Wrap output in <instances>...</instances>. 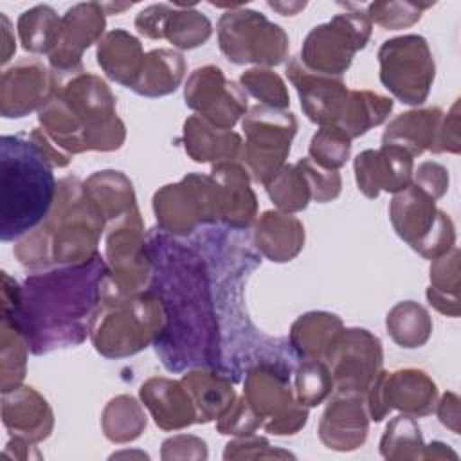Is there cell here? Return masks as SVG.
I'll return each mask as SVG.
<instances>
[{
  "label": "cell",
  "mask_w": 461,
  "mask_h": 461,
  "mask_svg": "<svg viewBox=\"0 0 461 461\" xmlns=\"http://www.w3.org/2000/svg\"><path fill=\"white\" fill-rule=\"evenodd\" d=\"M2 423L11 438L27 443L47 439L54 427V414L47 400L29 385L2 393Z\"/></svg>",
  "instance_id": "cell-24"
},
{
  "label": "cell",
  "mask_w": 461,
  "mask_h": 461,
  "mask_svg": "<svg viewBox=\"0 0 461 461\" xmlns=\"http://www.w3.org/2000/svg\"><path fill=\"white\" fill-rule=\"evenodd\" d=\"M367 414L373 421H382L393 409L411 416H427L434 411L438 387L421 369L382 371L367 389Z\"/></svg>",
  "instance_id": "cell-16"
},
{
  "label": "cell",
  "mask_w": 461,
  "mask_h": 461,
  "mask_svg": "<svg viewBox=\"0 0 461 461\" xmlns=\"http://www.w3.org/2000/svg\"><path fill=\"white\" fill-rule=\"evenodd\" d=\"M357 185L367 198H376L380 191L400 193L412 180V157L391 144L380 149H366L355 157Z\"/></svg>",
  "instance_id": "cell-22"
},
{
  "label": "cell",
  "mask_w": 461,
  "mask_h": 461,
  "mask_svg": "<svg viewBox=\"0 0 461 461\" xmlns=\"http://www.w3.org/2000/svg\"><path fill=\"white\" fill-rule=\"evenodd\" d=\"M106 283L121 294L144 292L151 277V256L139 207L106 225Z\"/></svg>",
  "instance_id": "cell-14"
},
{
  "label": "cell",
  "mask_w": 461,
  "mask_h": 461,
  "mask_svg": "<svg viewBox=\"0 0 461 461\" xmlns=\"http://www.w3.org/2000/svg\"><path fill=\"white\" fill-rule=\"evenodd\" d=\"M106 276L101 254L81 265L36 270L23 285L2 270V312L16 319L34 355L77 346L90 335Z\"/></svg>",
  "instance_id": "cell-2"
},
{
  "label": "cell",
  "mask_w": 461,
  "mask_h": 461,
  "mask_svg": "<svg viewBox=\"0 0 461 461\" xmlns=\"http://www.w3.org/2000/svg\"><path fill=\"white\" fill-rule=\"evenodd\" d=\"M292 366L286 362H258L247 369L243 396L261 420V427L276 436H292L308 421V407L301 405L290 387Z\"/></svg>",
  "instance_id": "cell-7"
},
{
  "label": "cell",
  "mask_w": 461,
  "mask_h": 461,
  "mask_svg": "<svg viewBox=\"0 0 461 461\" xmlns=\"http://www.w3.org/2000/svg\"><path fill=\"white\" fill-rule=\"evenodd\" d=\"M459 250L452 247V252L434 259L430 267V288L427 290L429 303L441 313L457 317V288H459Z\"/></svg>",
  "instance_id": "cell-40"
},
{
  "label": "cell",
  "mask_w": 461,
  "mask_h": 461,
  "mask_svg": "<svg viewBox=\"0 0 461 461\" xmlns=\"http://www.w3.org/2000/svg\"><path fill=\"white\" fill-rule=\"evenodd\" d=\"M391 339L402 348L423 346L432 331L429 312L414 301H402L394 304L385 319Z\"/></svg>",
  "instance_id": "cell-38"
},
{
  "label": "cell",
  "mask_w": 461,
  "mask_h": 461,
  "mask_svg": "<svg viewBox=\"0 0 461 461\" xmlns=\"http://www.w3.org/2000/svg\"><path fill=\"white\" fill-rule=\"evenodd\" d=\"M185 74L184 56L171 49H153L144 56L140 74L131 90L144 97H162L175 92Z\"/></svg>",
  "instance_id": "cell-33"
},
{
  "label": "cell",
  "mask_w": 461,
  "mask_h": 461,
  "mask_svg": "<svg viewBox=\"0 0 461 461\" xmlns=\"http://www.w3.org/2000/svg\"><path fill=\"white\" fill-rule=\"evenodd\" d=\"M43 133L68 155L113 151L126 139L124 122L115 112V95L95 74L83 70L58 74L49 103L38 112Z\"/></svg>",
  "instance_id": "cell-3"
},
{
  "label": "cell",
  "mask_w": 461,
  "mask_h": 461,
  "mask_svg": "<svg viewBox=\"0 0 461 461\" xmlns=\"http://www.w3.org/2000/svg\"><path fill=\"white\" fill-rule=\"evenodd\" d=\"M252 240L261 256L285 263L292 261L304 247V227L288 212L265 211L254 225Z\"/></svg>",
  "instance_id": "cell-27"
},
{
  "label": "cell",
  "mask_w": 461,
  "mask_h": 461,
  "mask_svg": "<svg viewBox=\"0 0 461 461\" xmlns=\"http://www.w3.org/2000/svg\"><path fill=\"white\" fill-rule=\"evenodd\" d=\"M371 25L362 11L339 13L308 32L299 59L312 72L340 77L349 68L357 50L367 45Z\"/></svg>",
  "instance_id": "cell-12"
},
{
  "label": "cell",
  "mask_w": 461,
  "mask_h": 461,
  "mask_svg": "<svg viewBox=\"0 0 461 461\" xmlns=\"http://www.w3.org/2000/svg\"><path fill=\"white\" fill-rule=\"evenodd\" d=\"M106 221L76 176L58 180L54 205L47 218L14 243V256L25 268L47 270L94 259Z\"/></svg>",
  "instance_id": "cell-4"
},
{
  "label": "cell",
  "mask_w": 461,
  "mask_h": 461,
  "mask_svg": "<svg viewBox=\"0 0 461 461\" xmlns=\"http://www.w3.org/2000/svg\"><path fill=\"white\" fill-rule=\"evenodd\" d=\"M164 326V308L148 288L139 294H121L104 277L101 303L90 326L97 353L108 358L135 355L155 344Z\"/></svg>",
  "instance_id": "cell-6"
},
{
  "label": "cell",
  "mask_w": 461,
  "mask_h": 461,
  "mask_svg": "<svg viewBox=\"0 0 461 461\" xmlns=\"http://www.w3.org/2000/svg\"><path fill=\"white\" fill-rule=\"evenodd\" d=\"M389 218L396 234L427 259H436L454 247L452 220L436 207L432 196L414 184L394 194L389 205Z\"/></svg>",
  "instance_id": "cell-10"
},
{
  "label": "cell",
  "mask_w": 461,
  "mask_h": 461,
  "mask_svg": "<svg viewBox=\"0 0 461 461\" xmlns=\"http://www.w3.org/2000/svg\"><path fill=\"white\" fill-rule=\"evenodd\" d=\"M29 342L14 317L2 312L0 326V387L2 393L22 385L27 371Z\"/></svg>",
  "instance_id": "cell-36"
},
{
  "label": "cell",
  "mask_w": 461,
  "mask_h": 461,
  "mask_svg": "<svg viewBox=\"0 0 461 461\" xmlns=\"http://www.w3.org/2000/svg\"><path fill=\"white\" fill-rule=\"evenodd\" d=\"M286 76L297 90L304 115L321 128L337 126L349 94L342 77L312 72L299 58L288 61Z\"/></svg>",
  "instance_id": "cell-20"
},
{
  "label": "cell",
  "mask_w": 461,
  "mask_h": 461,
  "mask_svg": "<svg viewBox=\"0 0 461 461\" xmlns=\"http://www.w3.org/2000/svg\"><path fill=\"white\" fill-rule=\"evenodd\" d=\"M83 187L101 211L106 225L137 207L133 185L130 178L121 171H97L83 182Z\"/></svg>",
  "instance_id": "cell-34"
},
{
  "label": "cell",
  "mask_w": 461,
  "mask_h": 461,
  "mask_svg": "<svg viewBox=\"0 0 461 461\" xmlns=\"http://www.w3.org/2000/svg\"><path fill=\"white\" fill-rule=\"evenodd\" d=\"M425 447L420 427L411 414L393 418L380 439V452L385 459L425 457Z\"/></svg>",
  "instance_id": "cell-42"
},
{
  "label": "cell",
  "mask_w": 461,
  "mask_h": 461,
  "mask_svg": "<svg viewBox=\"0 0 461 461\" xmlns=\"http://www.w3.org/2000/svg\"><path fill=\"white\" fill-rule=\"evenodd\" d=\"M443 115L445 113L438 106L400 113L384 130L382 144L398 146L411 157L421 155L427 149L436 153Z\"/></svg>",
  "instance_id": "cell-28"
},
{
  "label": "cell",
  "mask_w": 461,
  "mask_h": 461,
  "mask_svg": "<svg viewBox=\"0 0 461 461\" xmlns=\"http://www.w3.org/2000/svg\"><path fill=\"white\" fill-rule=\"evenodd\" d=\"M146 241L151 256L148 290L166 315V326L153 344L162 366L171 373L187 367L223 373L220 319L207 259L194 243L176 241L160 229H151Z\"/></svg>",
  "instance_id": "cell-1"
},
{
  "label": "cell",
  "mask_w": 461,
  "mask_h": 461,
  "mask_svg": "<svg viewBox=\"0 0 461 461\" xmlns=\"http://www.w3.org/2000/svg\"><path fill=\"white\" fill-rule=\"evenodd\" d=\"M241 457H294V454L286 452V450H279L270 447V443L261 438V436H254V434H247V436H240L238 439H232L225 445V452H223V459H241Z\"/></svg>",
  "instance_id": "cell-49"
},
{
  "label": "cell",
  "mask_w": 461,
  "mask_h": 461,
  "mask_svg": "<svg viewBox=\"0 0 461 461\" xmlns=\"http://www.w3.org/2000/svg\"><path fill=\"white\" fill-rule=\"evenodd\" d=\"M438 416L441 420L443 425L450 427L454 432L459 430L457 427V421H459V400L454 393H445L441 402H439V407H438Z\"/></svg>",
  "instance_id": "cell-53"
},
{
  "label": "cell",
  "mask_w": 461,
  "mask_h": 461,
  "mask_svg": "<svg viewBox=\"0 0 461 461\" xmlns=\"http://www.w3.org/2000/svg\"><path fill=\"white\" fill-rule=\"evenodd\" d=\"M241 128L245 142L238 162L254 182L265 184L285 166L297 131V121L290 112L256 104L241 121Z\"/></svg>",
  "instance_id": "cell-8"
},
{
  "label": "cell",
  "mask_w": 461,
  "mask_h": 461,
  "mask_svg": "<svg viewBox=\"0 0 461 461\" xmlns=\"http://www.w3.org/2000/svg\"><path fill=\"white\" fill-rule=\"evenodd\" d=\"M342 330V321L337 315L310 312L292 324L288 342L299 358L324 360Z\"/></svg>",
  "instance_id": "cell-32"
},
{
  "label": "cell",
  "mask_w": 461,
  "mask_h": 461,
  "mask_svg": "<svg viewBox=\"0 0 461 461\" xmlns=\"http://www.w3.org/2000/svg\"><path fill=\"white\" fill-rule=\"evenodd\" d=\"M369 414L364 394L335 393L322 412L319 438L331 450H355L367 438Z\"/></svg>",
  "instance_id": "cell-23"
},
{
  "label": "cell",
  "mask_w": 461,
  "mask_h": 461,
  "mask_svg": "<svg viewBox=\"0 0 461 461\" xmlns=\"http://www.w3.org/2000/svg\"><path fill=\"white\" fill-rule=\"evenodd\" d=\"M380 81L405 104H421L434 81V59L420 34L385 40L378 49Z\"/></svg>",
  "instance_id": "cell-13"
},
{
  "label": "cell",
  "mask_w": 461,
  "mask_h": 461,
  "mask_svg": "<svg viewBox=\"0 0 461 461\" xmlns=\"http://www.w3.org/2000/svg\"><path fill=\"white\" fill-rule=\"evenodd\" d=\"M61 18L50 5H34L18 18L22 47L32 54H50L58 43Z\"/></svg>",
  "instance_id": "cell-37"
},
{
  "label": "cell",
  "mask_w": 461,
  "mask_h": 461,
  "mask_svg": "<svg viewBox=\"0 0 461 461\" xmlns=\"http://www.w3.org/2000/svg\"><path fill=\"white\" fill-rule=\"evenodd\" d=\"M58 74L38 58H23L0 77V113L5 119L25 117L41 110L52 97Z\"/></svg>",
  "instance_id": "cell-18"
},
{
  "label": "cell",
  "mask_w": 461,
  "mask_h": 461,
  "mask_svg": "<svg viewBox=\"0 0 461 461\" xmlns=\"http://www.w3.org/2000/svg\"><path fill=\"white\" fill-rule=\"evenodd\" d=\"M101 423L110 441L128 443L137 439L146 429V414L133 396L121 394L106 403Z\"/></svg>",
  "instance_id": "cell-39"
},
{
  "label": "cell",
  "mask_w": 461,
  "mask_h": 461,
  "mask_svg": "<svg viewBox=\"0 0 461 461\" xmlns=\"http://www.w3.org/2000/svg\"><path fill=\"white\" fill-rule=\"evenodd\" d=\"M351 151V139L337 126H324L312 137L308 153L310 158L326 169L342 167Z\"/></svg>",
  "instance_id": "cell-45"
},
{
  "label": "cell",
  "mask_w": 461,
  "mask_h": 461,
  "mask_svg": "<svg viewBox=\"0 0 461 461\" xmlns=\"http://www.w3.org/2000/svg\"><path fill=\"white\" fill-rule=\"evenodd\" d=\"M241 144L236 131L216 128L200 115H191L184 122V148L194 162L238 160Z\"/></svg>",
  "instance_id": "cell-30"
},
{
  "label": "cell",
  "mask_w": 461,
  "mask_h": 461,
  "mask_svg": "<svg viewBox=\"0 0 461 461\" xmlns=\"http://www.w3.org/2000/svg\"><path fill=\"white\" fill-rule=\"evenodd\" d=\"M432 4H414V2H373L367 5V18L371 23L384 29H403L414 25L421 18V11Z\"/></svg>",
  "instance_id": "cell-46"
},
{
  "label": "cell",
  "mask_w": 461,
  "mask_h": 461,
  "mask_svg": "<svg viewBox=\"0 0 461 461\" xmlns=\"http://www.w3.org/2000/svg\"><path fill=\"white\" fill-rule=\"evenodd\" d=\"M261 427V420L249 405L245 396L236 398L234 403L216 420V429L220 434L247 436Z\"/></svg>",
  "instance_id": "cell-48"
},
{
  "label": "cell",
  "mask_w": 461,
  "mask_h": 461,
  "mask_svg": "<svg viewBox=\"0 0 461 461\" xmlns=\"http://www.w3.org/2000/svg\"><path fill=\"white\" fill-rule=\"evenodd\" d=\"M457 128H459V121H457V101H456L452 106V112L448 115H443L438 142H436V153H443V151L459 153Z\"/></svg>",
  "instance_id": "cell-52"
},
{
  "label": "cell",
  "mask_w": 461,
  "mask_h": 461,
  "mask_svg": "<svg viewBox=\"0 0 461 461\" xmlns=\"http://www.w3.org/2000/svg\"><path fill=\"white\" fill-rule=\"evenodd\" d=\"M135 29L149 40L166 38L178 49L200 47L212 32V25L203 13L173 9L167 4H153L142 9L135 18Z\"/></svg>",
  "instance_id": "cell-21"
},
{
  "label": "cell",
  "mask_w": 461,
  "mask_h": 461,
  "mask_svg": "<svg viewBox=\"0 0 461 461\" xmlns=\"http://www.w3.org/2000/svg\"><path fill=\"white\" fill-rule=\"evenodd\" d=\"M411 184L438 200L448 189V171L438 162H421L416 171H412Z\"/></svg>",
  "instance_id": "cell-50"
},
{
  "label": "cell",
  "mask_w": 461,
  "mask_h": 461,
  "mask_svg": "<svg viewBox=\"0 0 461 461\" xmlns=\"http://www.w3.org/2000/svg\"><path fill=\"white\" fill-rule=\"evenodd\" d=\"M382 342L364 328L342 330L324 362L340 394H366L382 369Z\"/></svg>",
  "instance_id": "cell-15"
},
{
  "label": "cell",
  "mask_w": 461,
  "mask_h": 461,
  "mask_svg": "<svg viewBox=\"0 0 461 461\" xmlns=\"http://www.w3.org/2000/svg\"><path fill=\"white\" fill-rule=\"evenodd\" d=\"M295 398L304 407L322 403L333 393V378L324 360L301 358L295 367Z\"/></svg>",
  "instance_id": "cell-43"
},
{
  "label": "cell",
  "mask_w": 461,
  "mask_h": 461,
  "mask_svg": "<svg viewBox=\"0 0 461 461\" xmlns=\"http://www.w3.org/2000/svg\"><path fill=\"white\" fill-rule=\"evenodd\" d=\"M241 88L254 95L261 104L285 110L290 104V95L285 81L279 74L267 67L249 68L240 76Z\"/></svg>",
  "instance_id": "cell-44"
},
{
  "label": "cell",
  "mask_w": 461,
  "mask_h": 461,
  "mask_svg": "<svg viewBox=\"0 0 461 461\" xmlns=\"http://www.w3.org/2000/svg\"><path fill=\"white\" fill-rule=\"evenodd\" d=\"M268 7H272L274 11H277V13H281V14H285V16H294V14H297L301 9H304L306 7V2H290V4H281V2H268Z\"/></svg>",
  "instance_id": "cell-55"
},
{
  "label": "cell",
  "mask_w": 461,
  "mask_h": 461,
  "mask_svg": "<svg viewBox=\"0 0 461 461\" xmlns=\"http://www.w3.org/2000/svg\"><path fill=\"white\" fill-rule=\"evenodd\" d=\"M182 382L194 402L196 423H209L218 420L236 400L232 387L234 380L216 369H193L182 376Z\"/></svg>",
  "instance_id": "cell-31"
},
{
  "label": "cell",
  "mask_w": 461,
  "mask_h": 461,
  "mask_svg": "<svg viewBox=\"0 0 461 461\" xmlns=\"http://www.w3.org/2000/svg\"><path fill=\"white\" fill-rule=\"evenodd\" d=\"M297 166L303 169V173L308 180V185L312 191V200H315L319 203H326V202L335 200L340 194L342 180L335 169L321 167L310 157L299 158Z\"/></svg>",
  "instance_id": "cell-47"
},
{
  "label": "cell",
  "mask_w": 461,
  "mask_h": 461,
  "mask_svg": "<svg viewBox=\"0 0 461 461\" xmlns=\"http://www.w3.org/2000/svg\"><path fill=\"white\" fill-rule=\"evenodd\" d=\"M393 110V99L371 90H349L344 112L337 122L351 140L382 124Z\"/></svg>",
  "instance_id": "cell-35"
},
{
  "label": "cell",
  "mask_w": 461,
  "mask_h": 461,
  "mask_svg": "<svg viewBox=\"0 0 461 461\" xmlns=\"http://www.w3.org/2000/svg\"><path fill=\"white\" fill-rule=\"evenodd\" d=\"M140 400L162 430H180L196 423L194 402L180 380L148 378L140 385Z\"/></svg>",
  "instance_id": "cell-26"
},
{
  "label": "cell",
  "mask_w": 461,
  "mask_h": 461,
  "mask_svg": "<svg viewBox=\"0 0 461 461\" xmlns=\"http://www.w3.org/2000/svg\"><path fill=\"white\" fill-rule=\"evenodd\" d=\"M54 164L31 133L0 137V240L18 241L50 212Z\"/></svg>",
  "instance_id": "cell-5"
},
{
  "label": "cell",
  "mask_w": 461,
  "mask_h": 461,
  "mask_svg": "<svg viewBox=\"0 0 461 461\" xmlns=\"http://www.w3.org/2000/svg\"><path fill=\"white\" fill-rule=\"evenodd\" d=\"M184 99L196 115L221 130H232L247 112L245 90L227 79L216 65H203L191 72L184 86Z\"/></svg>",
  "instance_id": "cell-17"
},
{
  "label": "cell",
  "mask_w": 461,
  "mask_h": 461,
  "mask_svg": "<svg viewBox=\"0 0 461 461\" xmlns=\"http://www.w3.org/2000/svg\"><path fill=\"white\" fill-rule=\"evenodd\" d=\"M158 229L173 236H189L198 225L220 223L218 185L211 175L189 173L153 194Z\"/></svg>",
  "instance_id": "cell-11"
},
{
  "label": "cell",
  "mask_w": 461,
  "mask_h": 461,
  "mask_svg": "<svg viewBox=\"0 0 461 461\" xmlns=\"http://www.w3.org/2000/svg\"><path fill=\"white\" fill-rule=\"evenodd\" d=\"M95 56L99 67L112 81L131 90L146 54L133 34L124 29H113L99 40Z\"/></svg>",
  "instance_id": "cell-29"
},
{
  "label": "cell",
  "mask_w": 461,
  "mask_h": 461,
  "mask_svg": "<svg viewBox=\"0 0 461 461\" xmlns=\"http://www.w3.org/2000/svg\"><path fill=\"white\" fill-rule=\"evenodd\" d=\"M162 459H207V447L196 436H173L162 443Z\"/></svg>",
  "instance_id": "cell-51"
},
{
  "label": "cell",
  "mask_w": 461,
  "mask_h": 461,
  "mask_svg": "<svg viewBox=\"0 0 461 461\" xmlns=\"http://www.w3.org/2000/svg\"><path fill=\"white\" fill-rule=\"evenodd\" d=\"M0 20H2V41H4V49H2V65H5L11 56L16 50L14 45V38H11V22L7 20V16L4 13H0Z\"/></svg>",
  "instance_id": "cell-54"
},
{
  "label": "cell",
  "mask_w": 461,
  "mask_h": 461,
  "mask_svg": "<svg viewBox=\"0 0 461 461\" xmlns=\"http://www.w3.org/2000/svg\"><path fill=\"white\" fill-rule=\"evenodd\" d=\"M209 175L218 185L220 223L234 230H247L258 211L247 169L238 160H223L212 164Z\"/></svg>",
  "instance_id": "cell-25"
},
{
  "label": "cell",
  "mask_w": 461,
  "mask_h": 461,
  "mask_svg": "<svg viewBox=\"0 0 461 461\" xmlns=\"http://www.w3.org/2000/svg\"><path fill=\"white\" fill-rule=\"evenodd\" d=\"M104 7L97 2L76 4L61 16V31L49 63L56 74H72L83 70V52L99 43L104 32Z\"/></svg>",
  "instance_id": "cell-19"
},
{
  "label": "cell",
  "mask_w": 461,
  "mask_h": 461,
  "mask_svg": "<svg viewBox=\"0 0 461 461\" xmlns=\"http://www.w3.org/2000/svg\"><path fill=\"white\" fill-rule=\"evenodd\" d=\"M270 200L281 212H297L308 207L312 191L303 169L295 164H285L270 180L265 182Z\"/></svg>",
  "instance_id": "cell-41"
},
{
  "label": "cell",
  "mask_w": 461,
  "mask_h": 461,
  "mask_svg": "<svg viewBox=\"0 0 461 461\" xmlns=\"http://www.w3.org/2000/svg\"><path fill=\"white\" fill-rule=\"evenodd\" d=\"M218 43L225 58L234 65L256 63L279 65L288 56V36L265 14L236 7L218 20Z\"/></svg>",
  "instance_id": "cell-9"
}]
</instances>
